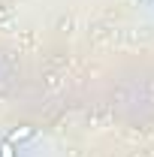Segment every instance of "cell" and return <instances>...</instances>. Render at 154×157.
Returning <instances> with one entry per match:
<instances>
[{
  "label": "cell",
  "mask_w": 154,
  "mask_h": 157,
  "mask_svg": "<svg viewBox=\"0 0 154 157\" xmlns=\"http://www.w3.org/2000/svg\"><path fill=\"white\" fill-rule=\"evenodd\" d=\"M0 157H15V145H9L6 139L0 142Z\"/></svg>",
  "instance_id": "7a4b0ae2"
},
{
  "label": "cell",
  "mask_w": 154,
  "mask_h": 157,
  "mask_svg": "<svg viewBox=\"0 0 154 157\" xmlns=\"http://www.w3.org/2000/svg\"><path fill=\"white\" fill-rule=\"evenodd\" d=\"M33 133H37L33 127H15V130H9L6 142H9V145H15V142H27V139L33 136Z\"/></svg>",
  "instance_id": "6da1fadb"
},
{
  "label": "cell",
  "mask_w": 154,
  "mask_h": 157,
  "mask_svg": "<svg viewBox=\"0 0 154 157\" xmlns=\"http://www.w3.org/2000/svg\"><path fill=\"white\" fill-rule=\"evenodd\" d=\"M139 3H148V0H139Z\"/></svg>",
  "instance_id": "3957f363"
}]
</instances>
